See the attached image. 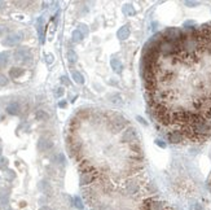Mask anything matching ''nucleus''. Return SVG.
<instances>
[{
    "instance_id": "1",
    "label": "nucleus",
    "mask_w": 211,
    "mask_h": 210,
    "mask_svg": "<svg viewBox=\"0 0 211 210\" xmlns=\"http://www.w3.org/2000/svg\"><path fill=\"white\" fill-rule=\"evenodd\" d=\"M150 116L167 142L199 144L211 138V22H188L155 34L143 53Z\"/></svg>"
},
{
    "instance_id": "2",
    "label": "nucleus",
    "mask_w": 211,
    "mask_h": 210,
    "mask_svg": "<svg viewBox=\"0 0 211 210\" xmlns=\"http://www.w3.org/2000/svg\"><path fill=\"white\" fill-rule=\"evenodd\" d=\"M137 140H139V135H137L136 128L132 127V126H128V127L120 134L119 142H120L122 144H131V143H134V142H137Z\"/></svg>"
},
{
    "instance_id": "3",
    "label": "nucleus",
    "mask_w": 211,
    "mask_h": 210,
    "mask_svg": "<svg viewBox=\"0 0 211 210\" xmlns=\"http://www.w3.org/2000/svg\"><path fill=\"white\" fill-rule=\"evenodd\" d=\"M13 57L16 61L21 64H30L31 62V53L27 47H20L13 51Z\"/></svg>"
},
{
    "instance_id": "4",
    "label": "nucleus",
    "mask_w": 211,
    "mask_h": 210,
    "mask_svg": "<svg viewBox=\"0 0 211 210\" xmlns=\"http://www.w3.org/2000/svg\"><path fill=\"white\" fill-rule=\"evenodd\" d=\"M22 34L21 32H14V34H9L8 37H5L2 40V44L4 47H16L18 46L20 43L22 42Z\"/></svg>"
},
{
    "instance_id": "5",
    "label": "nucleus",
    "mask_w": 211,
    "mask_h": 210,
    "mask_svg": "<svg viewBox=\"0 0 211 210\" xmlns=\"http://www.w3.org/2000/svg\"><path fill=\"white\" fill-rule=\"evenodd\" d=\"M37 148H38V151H39L40 153L49 152L52 148H53V142H52L51 139H48V138L42 136V138L38 140V143H37Z\"/></svg>"
},
{
    "instance_id": "6",
    "label": "nucleus",
    "mask_w": 211,
    "mask_h": 210,
    "mask_svg": "<svg viewBox=\"0 0 211 210\" xmlns=\"http://www.w3.org/2000/svg\"><path fill=\"white\" fill-rule=\"evenodd\" d=\"M7 113L9 116H21L22 114V107H21V104L20 102H17V101H13V102H9L7 105V108H5Z\"/></svg>"
},
{
    "instance_id": "7",
    "label": "nucleus",
    "mask_w": 211,
    "mask_h": 210,
    "mask_svg": "<svg viewBox=\"0 0 211 210\" xmlns=\"http://www.w3.org/2000/svg\"><path fill=\"white\" fill-rule=\"evenodd\" d=\"M130 34H131V30H130V26L128 25H125L122 26V28L117 31V37L119 40H126L130 38Z\"/></svg>"
},
{
    "instance_id": "8",
    "label": "nucleus",
    "mask_w": 211,
    "mask_h": 210,
    "mask_svg": "<svg viewBox=\"0 0 211 210\" xmlns=\"http://www.w3.org/2000/svg\"><path fill=\"white\" fill-rule=\"evenodd\" d=\"M26 70L23 68H18V66H13L12 69H9V77L12 79H18L25 74Z\"/></svg>"
},
{
    "instance_id": "9",
    "label": "nucleus",
    "mask_w": 211,
    "mask_h": 210,
    "mask_svg": "<svg viewBox=\"0 0 211 210\" xmlns=\"http://www.w3.org/2000/svg\"><path fill=\"white\" fill-rule=\"evenodd\" d=\"M110 66L114 70V73H117V74H120L122 70H123V64L120 62V60H118L117 57L110 58Z\"/></svg>"
},
{
    "instance_id": "10",
    "label": "nucleus",
    "mask_w": 211,
    "mask_h": 210,
    "mask_svg": "<svg viewBox=\"0 0 211 210\" xmlns=\"http://www.w3.org/2000/svg\"><path fill=\"white\" fill-rule=\"evenodd\" d=\"M108 99L114 105H119V104L123 102V96L119 92H111V93H109L108 95Z\"/></svg>"
},
{
    "instance_id": "11",
    "label": "nucleus",
    "mask_w": 211,
    "mask_h": 210,
    "mask_svg": "<svg viewBox=\"0 0 211 210\" xmlns=\"http://www.w3.org/2000/svg\"><path fill=\"white\" fill-rule=\"evenodd\" d=\"M128 149L131 152H134L136 156H141L143 154V147H141V144H140L139 140L137 142H134V143L128 144Z\"/></svg>"
},
{
    "instance_id": "12",
    "label": "nucleus",
    "mask_w": 211,
    "mask_h": 210,
    "mask_svg": "<svg viewBox=\"0 0 211 210\" xmlns=\"http://www.w3.org/2000/svg\"><path fill=\"white\" fill-rule=\"evenodd\" d=\"M71 78L74 79V82L76 84H84V77L81 72H78V70H73L71 72Z\"/></svg>"
},
{
    "instance_id": "13",
    "label": "nucleus",
    "mask_w": 211,
    "mask_h": 210,
    "mask_svg": "<svg viewBox=\"0 0 211 210\" xmlns=\"http://www.w3.org/2000/svg\"><path fill=\"white\" fill-rule=\"evenodd\" d=\"M53 162L56 163V165H58V166H65V163H66V158H65V154L64 153H56L55 156H53Z\"/></svg>"
},
{
    "instance_id": "14",
    "label": "nucleus",
    "mask_w": 211,
    "mask_h": 210,
    "mask_svg": "<svg viewBox=\"0 0 211 210\" xmlns=\"http://www.w3.org/2000/svg\"><path fill=\"white\" fill-rule=\"evenodd\" d=\"M9 52H2L0 53V68H5L8 64H9Z\"/></svg>"
},
{
    "instance_id": "15",
    "label": "nucleus",
    "mask_w": 211,
    "mask_h": 210,
    "mask_svg": "<svg viewBox=\"0 0 211 210\" xmlns=\"http://www.w3.org/2000/svg\"><path fill=\"white\" fill-rule=\"evenodd\" d=\"M66 57H67V61H69L70 65H74V64L76 62V60H78L76 52L73 51V49H69V51L66 52Z\"/></svg>"
},
{
    "instance_id": "16",
    "label": "nucleus",
    "mask_w": 211,
    "mask_h": 210,
    "mask_svg": "<svg viewBox=\"0 0 211 210\" xmlns=\"http://www.w3.org/2000/svg\"><path fill=\"white\" fill-rule=\"evenodd\" d=\"M83 39H84V35L79 31L78 29H75L73 31V34H71V40L74 43H81V42H83Z\"/></svg>"
},
{
    "instance_id": "17",
    "label": "nucleus",
    "mask_w": 211,
    "mask_h": 210,
    "mask_svg": "<svg viewBox=\"0 0 211 210\" xmlns=\"http://www.w3.org/2000/svg\"><path fill=\"white\" fill-rule=\"evenodd\" d=\"M35 118H37L38 121H47L49 118V116H48V113L46 110L38 109L37 112H35Z\"/></svg>"
},
{
    "instance_id": "18",
    "label": "nucleus",
    "mask_w": 211,
    "mask_h": 210,
    "mask_svg": "<svg viewBox=\"0 0 211 210\" xmlns=\"http://www.w3.org/2000/svg\"><path fill=\"white\" fill-rule=\"evenodd\" d=\"M123 12H125V14H127L130 17L136 14V9H135V7L132 4H126L125 7H123Z\"/></svg>"
},
{
    "instance_id": "19",
    "label": "nucleus",
    "mask_w": 211,
    "mask_h": 210,
    "mask_svg": "<svg viewBox=\"0 0 211 210\" xmlns=\"http://www.w3.org/2000/svg\"><path fill=\"white\" fill-rule=\"evenodd\" d=\"M3 177L8 180V182H12V180H14V178H16V172L13 171V170H4V174H3Z\"/></svg>"
},
{
    "instance_id": "20",
    "label": "nucleus",
    "mask_w": 211,
    "mask_h": 210,
    "mask_svg": "<svg viewBox=\"0 0 211 210\" xmlns=\"http://www.w3.org/2000/svg\"><path fill=\"white\" fill-rule=\"evenodd\" d=\"M78 30L81 31V32L84 35V37H86V35H88V32H90L88 26H87L86 23H79V25H78Z\"/></svg>"
},
{
    "instance_id": "21",
    "label": "nucleus",
    "mask_w": 211,
    "mask_h": 210,
    "mask_svg": "<svg viewBox=\"0 0 211 210\" xmlns=\"http://www.w3.org/2000/svg\"><path fill=\"white\" fill-rule=\"evenodd\" d=\"M64 93H65V90L62 88V87H57V88L53 91V95H55V98H56V99L62 98Z\"/></svg>"
},
{
    "instance_id": "22",
    "label": "nucleus",
    "mask_w": 211,
    "mask_h": 210,
    "mask_svg": "<svg viewBox=\"0 0 211 210\" xmlns=\"http://www.w3.org/2000/svg\"><path fill=\"white\" fill-rule=\"evenodd\" d=\"M7 166H8V160L5 157L0 156V170H7Z\"/></svg>"
},
{
    "instance_id": "23",
    "label": "nucleus",
    "mask_w": 211,
    "mask_h": 210,
    "mask_svg": "<svg viewBox=\"0 0 211 210\" xmlns=\"http://www.w3.org/2000/svg\"><path fill=\"white\" fill-rule=\"evenodd\" d=\"M46 170H47V174L49 175V177H56V169L52 165H48L46 168Z\"/></svg>"
},
{
    "instance_id": "24",
    "label": "nucleus",
    "mask_w": 211,
    "mask_h": 210,
    "mask_svg": "<svg viewBox=\"0 0 211 210\" xmlns=\"http://www.w3.org/2000/svg\"><path fill=\"white\" fill-rule=\"evenodd\" d=\"M8 82H9V79L7 78V75H4V74L0 73V87L7 86V84H8Z\"/></svg>"
},
{
    "instance_id": "25",
    "label": "nucleus",
    "mask_w": 211,
    "mask_h": 210,
    "mask_svg": "<svg viewBox=\"0 0 211 210\" xmlns=\"http://www.w3.org/2000/svg\"><path fill=\"white\" fill-rule=\"evenodd\" d=\"M46 61H47V64H48V65H51V64L55 61L53 55H52V53H47V55H46Z\"/></svg>"
},
{
    "instance_id": "26",
    "label": "nucleus",
    "mask_w": 211,
    "mask_h": 210,
    "mask_svg": "<svg viewBox=\"0 0 211 210\" xmlns=\"http://www.w3.org/2000/svg\"><path fill=\"white\" fill-rule=\"evenodd\" d=\"M61 83H62V84H66V86H69V84H70L69 78H67L66 75H62V77H61Z\"/></svg>"
},
{
    "instance_id": "27",
    "label": "nucleus",
    "mask_w": 211,
    "mask_h": 210,
    "mask_svg": "<svg viewBox=\"0 0 211 210\" xmlns=\"http://www.w3.org/2000/svg\"><path fill=\"white\" fill-rule=\"evenodd\" d=\"M75 205L78 208H83V204H82V201H81V198H79V197H75Z\"/></svg>"
},
{
    "instance_id": "28",
    "label": "nucleus",
    "mask_w": 211,
    "mask_h": 210,
    "mask_svg": "<svg viewBox=\"0 0 211 210\" xmlns=\"http://www.w3.org/2000/svg\"><path fill=\"white\" fill-rule=\"evenodd\" d=\"M155 143H157V145H159V147H162V148L166 147V143L162 142V140H159V139H157V140H155Z\"/></svg>"
},
{
    "instance_id": "29",
    "label": "nucleus",
    "mask_w": 211,
    "mask_h": 210,
    "mask_svg": "<svg viewBox=\"0 0 211 210\" xmlns=\"http://www.w3.org/2000/svg\"><path fill=\"white\" fill-rule=\"evenodd\" d=\"M66 105H67L66 100H62V101H60V102H58V107H60V108H66Z\"/></svg>"
},
{
    "instance_id": "30",
    "label": "nucleus",
    "mask_w": 211,
    "mask_h": 210,
    "mask_svg": "<svg viewBox=\"0 0 211 210\" xmlns=\"http://www.w3.org/2000/svg\"><path fill=\"white\" fill-rule=\"evenodd\" d=\"M4 32H5V29L3 28V26H0V38H2L3 35H4Z\"/></svg>"
},
{
    "instance_id": "31",
    "label": "nucleus",
    "mask_w": 211,
    "mask_h": 210,
    "mask_svg": "<svg viewBox=\"0 0 211 210\" xmlns=\"http://www.w3.org/2000/svg\"><path fill=\"white\" fill-rule=\"evenodd\" d=\"M39 210H53L51 206H42V208H39Z\"/></svg>"
},
{
    "instance_id": "32",
    "label": "nucleus",
    "mask_w": 211,
    "mask_h": 210,
    "mask_svg": "<svg viewBox=\"0 0 211 210\" xmlns=\"http://www.w3.org/2000/svg\"><path fill=\"white\" fill-rule=\"evenodd\" d=\"M109 84H111V86H118L117 81H114V79H110V81H109Z\"/></svg>"
},
{
    "instance_id": "33",
    "label": "nucleus",
    "mask_w": 211,
    "mask_h": 210,
    "mask_svg": "<svg viewBox=\"0 0 211 210\" xmlns=\"http://www.w3.org/2000/svg\"><path fill=\"white\" fill-rule=\"evenodd\" d=\"M5 2H0V11H2V9H4V8H5Z\"/></svg>"
},
{
    "instance_id": "34",
    "label": "nucleus",
    "mask_w": 211,
    "mask_h": 210,
    "mask_svg": "<svg viewBox=\"0 0 211 210\" xmlns=\"http://www.w3.org/2000/svg\"><path fill=\"white\" fill-rule=\"evenodd\" d=\"M136 118H137V121H139V122H141V123H144V125H146V122H145V121H144V119H143L141 117H136Z\"/></svg>"
},
{
    "instance_id": "35",
    "label": "nucleus",
    "mask_w": 211,
    "mask_h": 210,
    "mask_svg": "<svg viewBox=\"0 0 211 210\" xmlns=\"http://www.w3.org/2000/svg\"><path fill=\"white\" fill-rule=\"evenodd\" d=\"M2 152H3V147H2V143H0V156H2Z\"/></svg>"
},
{
    "instance_id": "36",
    "label": "nucleus",
    "mask_w": 211,
    "mask_h": 210,
    "mask_svg": "<svg viewBox=\"0 0 211 210\" xmlns=\"http://www.w3.org/2000/svg\"><path fill=\"white\" fill-rule=\"evenodd\" d=\"M210 191H211V180H210Z\"/></svg>"
}]
</instances>
